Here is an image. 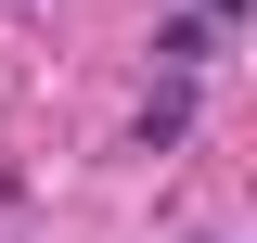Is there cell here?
<instances>
[{
	"label": "cell",
	"instance_id": "6da1fadb",
	"mask_svg": "<svg viewBox=\"0 0 257 243\" xmlns=\"http://www.w3.org/2000/svg\"><path fill=\"white\" fill-rule=\"evenodd\" d=\"M155 64H167V77H206V64H219V26H206V13H167V26H155Z\"/></svg>",
	"mask_w": 257,
	"mask_h": 243
},
{
	"label": "cell",
	"instance_id": "7a4b0ae2",
	"mask_svg": "<svg viewBox=\"0 0 257 243\" xmlns=\"http://www.w3.org/2000/svg\"><path fill=\"white\" fill-rule=\"evenodd\" d=\"M193 13H206V26H231V13H244V0H193Z\"/></svg>",
	"mask_w": 257,
	"mask_h": 243
}]
</instances>
